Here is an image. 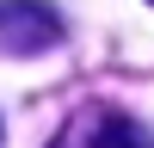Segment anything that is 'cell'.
<instances>
[{
	"instance_id": "cell-2",
	"label": "cell",
	"mask_w": 154,
	"mask_h": 148,
	"mask_svg": "<svg viewBox=\"0 0 154 148\" xmlns=\"http://www.w3.org/2000/svg\"><path fill=\"white\" fill-rule=\"evenodd\" d=\"M49 148H148V130L117 105H80Z\"/></svg>"
},
{
	"instance_id": "cell-3",
	"label": "cell",
	"mask_w": 154,
	"mask_h": 148,
	"mask_svg": "<svg viewBox=\"0 0 154 148\" xmlns=\"http://www.w3.org/2000/svg\"><path fill=\"white\" fill-rule=\"evenodd\" d=\"M148 6H154V0H148Z\"/></svg>"
},
{
	"instance_id": "cell-1",
	"label": "cell",
	"mask_w": 154,
	"mask_h": 148,
	"mask_svg": "<svg viewBox=\"0 0 154 148\" xmlns=\"http://www.w3.org/2000/svg\"><path fill=\"white\" fill-rule=\"evenodd\" d=\"M68 37L56 6L43 0H0V56H43Z\"/></svg>"
}]
</instances>
